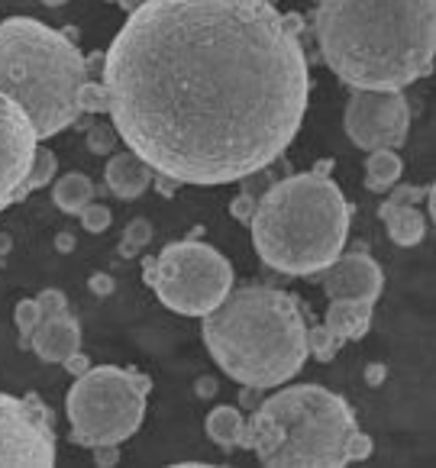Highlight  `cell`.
<instances>
[{
    "mask_svg": "<svg viewBox=\"0 0 436 468\" xmlns=\"http://www.w3.org/2000/svg\"><path fill=\"white\" fill-rule=\"evenodd\" d=\"M107 113L175 185H233L288 152L311 101L294 16L271 0H145L101 62Z\"/></svg>",
    "mask_w": 436,
    "mask_h": 468,
    "instance_id": "1",
    "label": "cell"
},
{
    "mask_svg": "<svg viewBox=\"0 0 436 468\" xmlns=\"http://www.w3.org/2000/svg\"><path fill=\"white\" fill-rule=\"evenodd\" d=\"M314 33L353 90H404L433 71L436 0H317Z\"/></svg>",
    "mask_w": 436,
    "mask_h": 468,
    "instance_id": "2",
    "label": "cell"
},
{
    "mask_svg": "<svg viewBox=\"0 0 436 468\" xmlns=\"http://www.w3.org/2000/svg\"><path fill=\"white\" fill-rule=\"evenodd\" d=\"M201 336L214 362L246 388L288 385L307 362L301 303L269 284H242L204 314Z\"/></svg>",
    "mask_w": 436,
    "mask_h": 468,
    "instance_id": "3",
    "label": "cell"
},
{
    "mask_svg": "<svg viewBox=\"0 0 436 468\" xmlns=\"http://www.w3.org/2000/svg\"><path fill=\"white\" fill-rule=\"evenodd\" d=\"M250 233L269 269L294 278L320 275L346 246L349 200L326 165L288 175L256 197Z\"/></svg>",
    "mask_w": 436,
    "mask_h": 468,
    "instance_id": "4",
    "label": "cell"
},
{
    "mask_svg": "<svg viewBox=\"0 0 436 468\" xmlns=\"http://www.w3.org/2000/svg\"><path fill=\"white\" fill-rule=\"evenodd\" d=\"M246 449L269 468H339L372 455L353 407L324 385L282 388L246 420Z\"/></svg>",
    "mask_w": 436,
    "mask_h": 468,
    "instance_id": "5",
    "label": "cell"
},
{
    "mask_svg": "<svg viewBox=\"0 0 436 468\" xmlns=\"http://www.w3.org/2000/svg\"><path fill=\"white\" fill-rule=\"evenodd\" d=\"M88 58L56 27L36 16L0 23V94L27 113L36 139H52L81 117Z\"/></svg>",
    "mask_w": 436,
    "mask_h": 468,
    "instance_id": "6",
    "label": "cell"
},
{
    "mask_svg": "<svg viewBox=\"0 0 436 468\" xmlns=\"http://www.w3.org/2000/svg\"><path fill=\"white\" fill-rule=\"evenodd\" d=\"M149 378L117 366H97L78 375L65 398L71 440L78 446H123L145 417Z\"/></svg>",
    "mask_w": 436,
    "mask_h": 468,
    "instance_id": "7",
    "label": "cell"
},
{
    "mask_svg": "<svg viewBox=\"0 0 436 468\" xmlns=\"http://www.w3.org/2000/svg\"><path fill=\"white\" fill-rule=\"evenodd\" d=\"M153 294L178 317H204L233 291V265L220 249L194 239L168 242L143 262Z\"/></svg>",
    "mask_w": 436,
    "mask_h": 468,
    "instance_id": "8",
    "label": "cell"
},
{
    "mask_svg": "<svg viewBox=\"0 0 436 468\" xmlns=\"http://www.w3.org/2000/svg\"><path fill=\"white\" fill-rule=\"evenodd\" d=\"M56 455V430L46 407L36 398L0 394V465L48 468Z\"/></svg>",
    "mask_w": 436,
    "mask_h": 468,
    "instance_id": "9",
    "label": "cell"
},
{
    "mask_svg": "<svg viewBox=\"0 0 436 468\" xmlns=\"http://www.w3.org/2000/svg\"><path fill=\"white\" fill-rule=\"evenodd\" d=\"M343 126L359 149H401L410 130V103L404 90H353Z\"/></svg>",
    "mask_w": 436,
    "mask_h": 468,
    "instance_id": "10",
    "label": "cell"
},
{
    "mask_svg": "<svg viewBox=\"0 0 436 468\" xmlns=\"http://www.w3.org/2000/svg\"><path fill=\"white\" fill-rule=\"evenodd\" d=\"M33 126L10 97L0 94V210L20 200V185L36 155Z\"/></svg>",
    "mask_w": 436,
    "mask_h": 468,
    "instance_id": "11",
    "label": "cell"
},
{
    "mask_svg": "<svg viewBox=\"0 0 436 468\" xmlns=\"http://www.w3.org/2000/svg\"><path fill=\"white\" fill-rule=\"evenodd\" d=\"M320 275H324V291L330 301L375 303L381 294V284H385L378 262L368 252H349V255L339 252Z\"/></svg>",
    "mask_w": 436,
    "mask_h": 468,
    "instance_id": "12",
    "label": "cell"
},
{
    "mask_svg": "<svg viewBox=\"0 0 436 468\" xmlns=\"http://www.w3.org/2000/svg\"><path fill=\"white\" fill-rule=\"evenodd\" d=\"M420 197H423V187L395 185L378 207V217L388 227L391 242H398V246H404V249L417 246V242L427 236V220H423V214L417 210V200Z\"/></svg>",
    "mask_w": 436,
    "mask_h": 468,
    "instance_id": "13",
    "label": "cell"
},
{
    "mask_svg": "<svg viewBox=\"0 0 436 468\" xmlns=\"http://www.w3.org/2000/svg\"><path fill=\"white\" fill-rule=\"evenodd\" d=\"M29 346H33V352L42 362H48V366L58 362V366H62L71 352L81 349V324L71 317L69 310L56 314V317H46V320H39Z\"/></svg>",
    "mask_w": 436,
    "mask_h": 468,
    "instance_id": "14",
    "label": "cell"
},
{
    "mask_svg": "<svg viewBox=\"0 0 436 468\" xmlns=\"http://www.w3.org/2000/svg\"><path fill=\"white\" fill-rule=\"evenodd\" d=\"M104 181H107V191L120 200H136L145 194V187L153 185V168L145 165L139 155H133L130 149L126 152H117L107 159V168H104Z\"/></svg>",
    "mask_w": 436,
    "mask_h": 468,
    "instance_id": "15",
    "label": "cell"
},
{
    "mask_svg": "<svg viewBox=\"0 0 436 468\" xmlns=\"http://www.w3.org/2000/svg\"><path fill=\"white\" fill-rule=\"evenodd\" d=\"M372 324V303L368 301H330L324 326L339 346L349 339H362Z\"/></svg>",
    "mask_w": 436,
    "mask_h": 468,
    "instance_id": "16",
    "label": "cell"
},
{
    "mask_svg": "<svg viewBox=\"0 0 436 468\" xmlns=\"http://www.w3.org/2000/svg\"><path fill=\"white\" fill-rule=\"evenodd\" d=\"M207 436L223 449V452H236V449H246V417H242L239 407L220 404L207 413V423H204Z\"/></svg>",
    "mask_w": 436,
    "mask_h": 468,
    "instance_id": "17",
    "label": "cell"
},
{
    "mask_svg": "<svg viewBox=\"0 0 436 468\" xmlns=\"http://www.w3.org/2000/svg\"><path fill=\"white\" fill-rule=\"evenodd\" d=\"M94 194H97V187L88 175L69 172V175H62V178H56V187H52V204H56L62 214L78 217L84 207L94 200Z\"/></svg>",
    "mask_w": 436,
    "mask_h": 468,
    "instance_id": "18",
    "label": "cell"
},
{
    "mask_svg": "<svg viewBox=\"0 0 436 468\" xmlns=\"http://www.w3.org/2000/svg\"><path fill=\"white\" fill-rule=\"evenodd\" d=\"M404 162L398 149H372L366 159V187L375 194H388L401 181Z\"/></svg>",
    "mask_w": 436,
    "mask_h": 468,
    "instance_id": "19",
    "label": "cell"
},
{
    "mask_svg": "<svg viewBox=\"0 0 436 468\" xmlns=\"http://www.w3.org/2000/svg\"><path fill=\"white\" fill-rule=\"evenodd\" d=\"M56 168H58L56 155H52L46 145H36L33 165H29L27 178H23V185H20V200L27 197L29 191H39V187H46L48 181H56Z\"/></svg>",
    "mask_w": 436,
    "mask_h": 468,
    "instance_id": "20",
    "label": "cell"
},
{
    "mask_svg": "<svg viewBox=\"0 0 436 468\" xmlns=\"http://www.w3.org/2000/svg\"><path fill=\"white\" fill-rule=\"evenodd\" d=\"M149 242H153V223L145 220V217H136V220L126 223L123 239H120V255H123V259H133V255L143 252Z\"/></svg>",
    "mask_w": 436,
    "mask_h": 468,
    "instance_id": "21",
    "label": "cell"
},
{
    "mask_svg": "<svg viewBox=\"0 0 436 468\" xmlns=\"http://www.w3.org/2000/svg\"><path fill=\"white\" fill-rule=\"evenodd\" d=\"M14 320H16V330H20V346L23 349H29V339H33V333H36V326H39V320H42V314H39V303L36 301H20L16 303V310H14Z\"/></svg>",
    "mask_w": 436,
    "mask_h": 468,
    "instance_id": "22",
    "label": "cell"
},
{
    "mask_svg": "<svg viewBox=\"0 0 436 468\" xmlns=\"http://www.w3.org/2000/svg\"><path fill=\"white\" fill-rule=\"evenodd\" d=\"M339 349H343V346H339L336 339L326 333L324 324H320V326H307V352H314L320 362H333Z\"/></svg>",
    "mask_w": 436,
    "mask_h": 468,
    "instance_id": "23",
    "label": "cell"
},
{
    "mask_svg": "<svg viewBox=\"0 0 436 468\" xmlns=\"http://www.w3.org/2000/svg\"><path fill=\"white\" fill-rule=\"evenodd\" d=\"M78 217H81V227L88 229V233H107V227H111V220H113L111 207L101 204V200H90Z\"/></svg>",
    "mask_w": 436,
    "mask_h": 468,
    "instance_id": "24",
    "label": "cell"
},
{
    "mask_svg": "<svg viewBox=\"0 0 436 468\" xmlns=\"http://www.w3.org/2000/svg\"><path fill=\"white\" fill-rule=\"evenodd\" d=\"M81 113H107V97L101 81H88L81 90Z\"/></svg>",
    "mask_w": 436,
    "mask_h": 468,
    "instance_id": "25",
    "label": "cell"
},
{
    "mask_svg": "<svg viewBox=\"0 0 436 468\" xmlns=\"http://www.w3.org/2000/svg\"><path fill=\"white\" fill-rule=\"evenodd\" d=\"M36 303H39L42 320H46V317H56V314H65V310H69V297H65L62 291H56V288L42 291V294L36 297Z\"/></svg>",
    "mask_w": 436,
    "mask_h": 468,
    "instance_id": "26",
    "label": "cell"
},
{
    "mask_svg": "<svg viewBox=\"0 0 436 468\" xmlns=\"http://www.w3.org/2000/svg\"><path fill=\"white\" fill-rule=\"evenodd\" d=\"M117 130L113 126H90V133H88V145L94 152H101V155H107V152L117 145Z\"/></svg>",
    "mask_w": 436,
    "mask_h": 468,
    "instance_id": "27",
    "label": "cell"
},
{
    "mask_svg": "<svg viewBox=\"0 0 436 468\" xmlns=\"http://www.w3.org/2000/svg\"><path fill=\"white\" fill-rule=\"evenodd\" d=\"M229 214H233L236 220L250 223L252 214H256V197H252V194H239V197L229 204Z\"/></svg>",
    "mask_w": 436,
    "mask_h": 468,
    "instance_id": "28",
    "label": "cell"
},
{
    "mask_svg": "<svg viewBox=\"0 0 436 468\" xmlns=\"http://www.w3.org/2000/svg\"><path fill=\"white\" fill-rule=\"evenodd\" d=\"M94 452V465H117L120 462V446H94L90 449Z\"/></svg>",
    "mask_w": 436,
    "mask_h": 468,
    "instance_id": "29",
    "label": "cell"
},
{
    "mask_svg": "<svg viewBox=\"0 0 436 468\" xmlns=\"http://www.w3.org/2000/svg\"><path fill=\"white\" fill-rule=\"evenodd\" d=\"M62 366L69 368V372H71V375H75V378H78V375H84V372H88V368H90V358L84 356L81 349H78V352H71V356L65 358Z\"/></svg>",
    "mask_w": 436,
    "mask_h": 468,
    "instance_id": "30",
    "label": "cell"
},
{
    "mask_svg": "<svg viewBox=\"0 0 436 468\" xmlns=\"http://www.w3.org/2000/svg\"><path fill=\"white\" fill-rule=\"evenodd\" d=\"M90 291H94L97 297H107V294H113V278L111 275H90Z\"/></svg>",
    "mask_w": 436,
    "mask_h": 468,
    "instance_id": "31",
    "label": "cell"
},
{
    "mask_svg": "<svg viewBox=\"0 0 436 468\" xmlns=\"http://www.w3.org/2000/svg\"><path fill=\"white\" fill-rule=\"evenodd\" d=\"M217 381L214 378H197V398H214Z\"/></svg>",
    "mask_w": 436,
    "mask_h": 468,
    "instance_id": "32",
    "label": "cell"
},
{
    "mask_svg": "<svg viewBox=\"0 0 436 468\" xmlns=\"http://www.w3.org/2000/svg\"><path fill=\"white\" fill-rule=\"evenodd\" d=\"M56 249H62V252H71V249H75V236H71V229H62V233H58Z\"/></svg>",
    "mask_w": 436,
    "mask_h": 468,
    "instance_id": "33",
    "label": "cell"
},
{
    "mask_svg": "<svg viewBox=\"0 0 436 468\" xmlns=\"http://www.w3.org/2000/svg\"><path fill=\"white\" fill-rule=\"evenodd\" d=\"M117 4H120V7L126 10V14H133V10H136V7H143L145 0H117Z\"/></svg>",
    "mask_w": 436,
    "mask_h": 468,
    "instance_id": "34",
    "label": "cell"
},
{
    "mask_svg": "<svg viewBox=\"0 0 436 468\" xmlns=\"http://www.w3.org/2000/svg\"><path fill=\"white\" fill-rule=\"evenodd\" d=\"M10 246H14V239H10L7 233H0V259H4V255L10 252Z\"/></svg>",
    "mask_w": 436,
    "mask_h": 468,
    "instance_id": "35",
    "label": "cell"
},
{
    "mask_svg": "<svg viewBox=\"0 0 436 468\" xmlns=\"http://www.w3.org/2000/svg\"><path fill=\"white\" fill-rule=\"evenodd\" d=\"M39 4H46V7H65L69 0H39Z\"/></svg>",
    "mask_w": 436,
    "mask_h": 468,
    "instance_id": "36",
    "label": "cell"
}]
</instances>
